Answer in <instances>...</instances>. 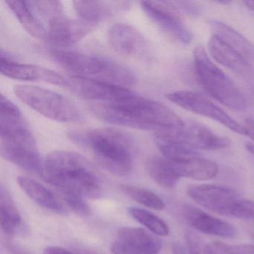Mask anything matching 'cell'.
I'll return each instance as SVG.
<instances>
[{"mask_svg":"<svg viewBox=\"0 0 254 254\" xmlns=\"http://www.w3.org/2000/svg\"><path fill=\"white\" fill-rule=\"evenodd\" d=\"M244 3L246 5L247 8H249L251 11H254V1H245Z\"/></svg>","mask_w":254,"mask_h":254,"instance_id":"8d00e7d4","label":"cell"},{"mask_svg":"<svg viewBox=\"0 0 254 254\" xmlns=\"http://www.w3.org/2000/svg\"><path fill=\"white\" fill-rule=\"evenodd\" d=\"M145 167L153 181L163 188H173L181 178L175 164L163 157H151Z\"/></svg>","mask_w":254,"mask_h":254,"instance_id":"603a6c76","label":"cell"},{"mask_svg":"<svg viewBox=\"0 0 254 254\" xmlns=\"http://www.w3.org/2000/svg\"><path fill=\"white\" fill-rule=\"evenodd\" d=\"M128 212L136 221L145 226L154 234L161 236L169 235V228L167 224L154 214L138 207H130Z\"/></svg>","mask_w":254,"mask_h":254,"instance_id":"484cf974","label":"cell"},{"mask_svg":"<svg viewBox=\"0 0 254 254\" xmlns=\"http://www.w3.org/2000/svg\"><path fill=\"white\" fill-rule=\"evenodd\" d=\"M66 87L82 99L99 103L118 102L135 94L122 86L82 77L72 76L68 78Z\"/></svg>","mask_w":254,"mask_h":254,"instance_id":"8fae6325","label":"cell"},{"mask_svg":"<svg viewBox=\"0 0 254 254\" xmlns=\"http://www.w3.org/2000/svg\"><path fill=\"white\" fill-rule=\"evenodd\" d=\"M121 188L125 194L140 204L154 210L164 209L165 203L163 199L151 190L130 185H123Z\"/></svg>","mask_w":254,"mask_h":254,"instance_id":"4316f807","label":"cell"},{"mask_svg":"<svg viewBox=\"0 0 254 254\" xmlns=\"http://www.w3.org/2000/svg\"><path fill=\"white\" fill-rule=\"evenodd\" d=\"M64 199L66 202L68 207L73 211L75 214L82 217H87L90 215L91 210L83 197L78 194L71 193H63Z\"/></svg>","mask_w":254,"mask_h":254,"instance_id":"f546056e","label":"cell"},{"mask_svg":"<svg viewBox=\"0 0 254 254\" xmlns=\"http://www.w3.org/2000/svg\"><path fill=\"white\" fill-rule=\"evenodd\" d=\"M44 254H75L61 247H47L44 250Z\"/></svg>","mask_w":254,"mask_h":254,"instance_id":"e575fe53","label":"cell"},{"mask_svg":"<svg viewBox=\"0 0 254 254\" xmlns=\"http://www.w3.org/2000/svg\"><path fill=\"white\" fill-rule=\"evenodd\" d=\"M29 5L35 14L49 18L64 14L63 5L59 1H29Z\"/></svg>","mask_w":254,"mask_h":254,"instance_id":"f1b7e54d","label":"cell"},{"mask_svg":"<svg viewBox=\"0 0 254 254\" xmlns=\"http://www.w3.org/2000/svg\"><path fill=\"white\" fill-rule=\"evenodd\" d=\"M5 3L29 35L37 39H47V29L32 11L29 1L8 0Z\"/></svg>","mask_w":254,"mask_h":254,"instance_id":"44dd1931","label":"cell"},{"mask_svg":"<svg viewBox=\"0 0 254 254\" xmlns=\"http://www.w3.org/2000/svg\"><path fill=\"white\" fill-rule=\"evenodd\" d=\"M156 139L177 142L191 149L218 150L227 148L230 140L197 123H188L179 131L169 136H157Z\"/></svg>","mask_w":254,"mask_h":254,"instance_id":"30bf717a","label":"cell"},{"mask_svg":"<svg viewBox=\"0 0 254 254\" xmlns=\"http://www.w3.org/2000/svg\"><path fill=\"white\" fill-rule=\"evenodd\" d=\"M173 163V162H172ZM180 177L196 181H209L218 174L215 162L197 155L181 163H173Z\"/></svg>","mask_w":254,"mask_h":254,"instance_id":"7402d4cb","label":"cell"},{"mask_svg":"<svg viewBox=\"0 0 254 254\" xmlns=\"http://www.w3.org/2000/svg\"><path fill=\"white\" fill-rule=\"evenodd\" d=\"M204 254H239L233 247H230L220 242H212L204 248Z\"/></svg>","mask_w":254,"mask_h":254,"instance_id":"1f68e13d","label":"cell"},{"mask_svg":"<svg viewBox=\"0 0 254 254\" xmlns=\"http://www.w3.org/2000/svg\"><path fill=\"white\" fill-rule=\"evenodd\" d=\"M209 24L215 30V35L222 38L247 59L254 61V45L246 38L225 23L212 20Z\"/></svg>","mask_w":254,"mask_h":254,"instance_id":"cb8c5ba5","label":"cell"},{"mask_svg":"<svg viewBox=\"0 0 254 254\" xmlns=\"http://www.w3.org/2000/svg\"><path fill=\"white\" fill-rule=\"evenodd\" d=\"M208 51L220 64L240 76L247 82H254V69L248 59L218 35H212Z\"/></svg>","mask_w":254,"mask_h":254,"instance_id":"9a60e30c","label":"cell"},{"mask_svg":"<svg viewBox=\"0 0 254 254\" xmlns=\"http://www.w3.org/2000/svg\"><path fill=\"white\" fill-rule=\"evenodd\" d=\"M172 251L174 254H189L188 251L184 248V245L178 242L172 244Z\"/></svg>","mask_w":254,"mask_h":254,"instance_id":"d590c367","label":"cell"},{"mask_svg":"<svg viewBox=\"0 0 254 254\" xmlns=\"http://www.w3.org/2000/svg\"><path fill=\"white\" fill-rule=\"evenodd\" d=\"M141 8L153 23L174 39L184 44H190L192 41V33L184 24L171 2L142 1Z\"/></svg>","mask_w":254,"mask_h":254,"instance_id":"9c48e42d","label":"cell"},{"mask_svg":"<svg viewBox=\"0 0 254 254\" xmlns=\"http://www.w3.org/2000/svg\"><path fill=\"white\" fill-rule=\"evenodd\" d=\"M17 184L26 194L40 206L59 215L67 214L63 203L42 184L26 177L17 178Z\"/></svg>","mask_w":254,"mask_h":254,"instance_id":"ffe728a7","label":"cell"},{"mask_svg":"<svg viewBox=\"0 0 254 254\" xmlns=\"http://www.w3.org/2000/svg\"><path fill=\"white\" fill-rule=\"evenodd\" d=\"M50 56L72 76L99 80L124 87L136 82V76L130 69L111 61L67 50H52Z\"/></svg>","mask_w":254,"mask_h":254,"instance_id":"5b68a950","label":"cell"},{"mask_svg":"<svg viewBox=\"0 0 254 254\" xmlns=\"http://www.w3.org/2000/svg\"><path fill=\"white\" fill-rule=\"evenodd\" d=\"M96 29V25L84 20H73L62 14L49 20L47 39L56 47L73 45Z\"/></svg>","mask_w":254,"mask_h":254,"instance_id":"5bb4252c","label":"cell"},{"mask_svg":"<svg viewBox=\"0 0 254 254\" xmlns=\"http://www.w3.org/2000/svg\"><path fill=\"white\" fill-rule=\"evenodd\" d=\"M166 96L172 103L187 111L207 117L225 126L235 133L245 135L242 125L239 124L224 110L204 96L186 90L173 92Z\"/></svg>","mask_w":254,"mask_h":254,"instance_id":"ba28073f","label":"cell"},{"mask_svg":"<svg viewBox=\"0 0 254 254\" xmlns=\"http://www.w3.org/2000/svg\"><path fill=\"white\" fill-rule=\"evenodd\" d=\"M242 127L245 130V135L249 136L252 140L254 141V119H245Z\"/></svg>","mask_w":254,"mask_h":254,"instance_id":"836d02e7","label":"cell"},{"mask_svg":"<svg viewBox=\"0 0 254 254\" xmlns=\"http://www.w3.org/2000/svg\"><path fill=\"white\" fill-rule=\"evenodd\" d=\"M130 3L126 1H74L73 6L81 20L93 24L108 20L127 11Z\"/></svg>","mask_w":254,"mask_h":254,"instance_id":"d6986e66","label":"cell"},{"mask_svg":"<svg viewBox=\"0 0 254 254\" xmlns=\"http://www.w3.org/2000/svg\"><path fill=\"white\" fill-rule=\"evenodd\" d=\"M186 239L189 254H204V249H201L200 240L195 235L187 233Z\"/></svg>","mask_w":254,"mask_h":254,"instance_id":"d6a6232c","label":"cell"},{"mask_svg":"<svg viewBox=\"0 0 254 254\" xmlns=\"http://www.w3.org/2000/svg\"><path fill=\"white\" fill-rule=\"evenodd\" d=\"M187 194L205 209L221 215H230L232 208L239 200L233 189L212 184H200L188 187Z\"/></svg>","mask_w":254,"mask_h":254,"instance_id":"7c38bea8","label":"cell"},{"mask_svg":"<svg viewBox=\"0 0 254 254\" xmlns=\"http://www.w3.org/2000/svg\"><path fill=\"white\" fill-rule=\"evenodd\" d=\"M183 212L187 223L197 231L224 239H232L237 236V229L233 224L212 216L197 208L185 206Z\"/></svg>","mask_w":254,"mask_h":254,"instance_id":"ac0fdd59","label":"cell"},{"mask_svg":"<svg viewBox=\"0 0 254 254\" xmlns=\"http://www.w3.org/2000/svg\"><path fill=\"white\" fill-rule=\"evenodd\" d=\"M14 91L23 103L47 118L59 123L81 120L78 107L63 95L32 85H17Z\"/></svg>","mask_w":254,"mask_h":254,"instance_id":"52a82bcc","label":"cell"},{"mask_svg":"<svg viewBox=\"0 0 254 254\" xmlns=\"http://www.w3.org/2000/svg\"><path fill=\"white\" fill-rule=\"evenodd\" d=\"M44 178L63 193L98 198L102 194L99 175L84 156L68 151H52L44 163Z\"/></svg>","mask_w":254,"mask_h":254,"instance_id":"277c9868","label":"cell"},{"mask_svg":"<svg viewBox=\"0 0 254 254\" xmlns=\"http://www.w3.org/2000/svg\"><path fill=\"white\" fill-rule=\"evenodd\" d=\"M0 151L5 160L44 178V163L20 109L3 95L0 100Z\"/></svg>","mask_w":254,"mask_h":254,"instance_id":"7a4b0ae2","label":"cell"},{"mask_svg":"<svg viewBox=\"0 0 254 254\" xmlns=\"http://www.w3.org/2000/svg\"><path fill=\"white\" fill-rule=\"evenodd\" d=\"M194 70L203 90L215 100L233 111H243L247 100L239 87L209 59L204 47L199 45L193 52Z\"/></svg>","mask_w":254,"mask_h":254,"instance_id":"8992f818","label":"cell"},{"mask_svg":"<svg viewBox=\"0 0 254 254\" xmlns=\"http://www.w3.org/2000/svg\"><path fill=\"white\" fill-rule=\"evenodd\" d=\"M21 217L12 198L2 185L0 189V224L5 234L14 236L21 225Z\"/></svg>","mask_w":254,"mask_h":254,"instance_id":"d4e9b609","label":"cell"},{"mask_svg":"<svg viewBox=\"0 0 254 254\" xmlns=\"http://www.w3.org/2000/svg\"><path fill=\"white\" fill-rule=\"evenodd\" d=\"M156 143L163 157L173 163H181L199 155L194 149L177 142L156 139Z\"/></svg>","mask_w":254,"mask_h":254,"instance_id":"83f0119b","label":"cell"},{"mask_svg":"<svg viewBox=\"0 0 254 254\" xmlns=\"http://www.w3.org/2000/svg\"><path fill=\"white\" fill-rule=\"evenodd\" d=\"M108 40L117 53L127 57L139 59L145 56L147 50V41L143 35L133 26L125 23L111 26Z\"/></svg>","mask_w":254,"mask_h":254,"instance_id":"e0dca14e","label":"cell"},{"mask_svg":"<svg viewBox=\"0 0 254 254\" xmlns=\"http://www.w3.org/2000/svg\"><path fill=\"white\" fill-rule=\"evenodd\" d=\"M230 215L243 219H254V202L239 199L232 208Z\"/></svg>","mask_w":254,"mask_h":254,"instance_id":"4dcf8cb0","label":"cell"},{"mask_svg":"<svg viewBox=\"0 0 254 254\" xmlns=\"http://www.w3.org/2000/svg\"><path fill=\"white\" fill-rule=\"evenodd\" d=\"M0 60L1 73L8 78L25 81H44L59 86L67 85V79L52 69L13 62L2 53Z\"/></svg>","mask_w":254,"mask_h":254,"instance_id":"2e32d148","label":"cell"},{"mask_svg":"<svg viewBox=\"0 0 254 254\" xmlns=\"http://www.w3.org/2000/svg\"><path fill=\"white\" fill-rule=\"evenodd\" d=\"M68 138L91 153L99 164L118 176L129 175L133 169L134 139L128 133L111 127L72 130Z\"/></svg>","mask_w":254,"mask_h":254,"instance_id":"3957f363","label":"cell"},{"mask_svg":"<svg viewBox=\"0 0 254 254\" xmlns=\"http://www.w3.org/2000/svg\"><path fill=\"white\" fill-rule=\"evenodd\" d=\"M90 110L102 121L130 128L151 130L155 136L173 134L185 125L166 105L136 93L118 102L94 104L90 105Z\"/></svg>","mask_w":254,"mask_h":254,"instance_id":"6da1fadb","label":"cell"},{"mask_svg":"<svg viewBox=\"0 0 254 254\" xmlns=\"http://www.w3.org/2000/svg\"><path fill=\"white\" fill-rule=\"evenodd\" d=\"M252 236H253V237H254V233H252Z\"/></svg>","mask_w":254,"mask_h":254,"instance_id":"74e56055","label":"cell"},{"mask_svg":"<svg viewBox=\"0 0 254 254\" xmlns=\"http://www.w3.org/2000/svg\"><path fill=\"white\" fill-rule=\"evenodd\" d=\"M162 248L160 239L136 227H123L111 247L113 254H157Z\"/></svg>","mask_w":254,"mask_h":254,"instance_id":"4fadbf2b","label":"cell"}]
</instances>
